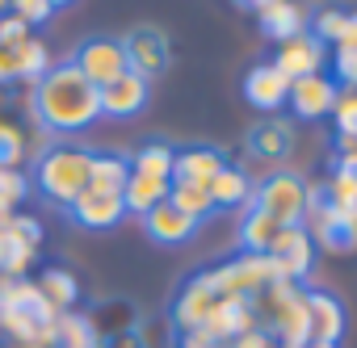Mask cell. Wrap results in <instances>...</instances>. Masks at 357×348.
<instances>
[{
    "mask_svg": "<svg viewBox=\"0 0 357 348\" xmlns=\"http://www.w3.org/2000/svg\"><path fill=\"white\" fill-rule=\"evenodd\" d=\"M30 113L43 134H80L101 118L97 88L72 68V59L51 63V72L30 84Z\"/></svg>",
    "mask_w": 357,
    "mask_h": 348,
    "instance_id": "obj_1",
    "label": "cell"
},
{
    "mask_svg": "<svg viewBox=\"0 0 357 348\" xmlns=\"http://www.w3.org/2000/svg\"><path fill=\"white\" fill-rule=\"evenodd\" d=\"M55 323H59V315L47 306V298L38 294V285L30 277H22V281L0 277V331L13 335V344L51 348Z\"/></svg>",
    "mask_w": 357,
    "mask_h": 348,
    "instance_id": "obj_2",
    "label": "cell"
},
{
    "mask_svg": "<svg viewBox=\"0 0 357 348\" xmlns=\"http://www.w3.org/2000/svg\"><path fill=\"white\" fill-rule=\"evenodd\" d=\"M89 168H93V151L76 147V143H51L34 155V177L30 189H38L47 202L55 206H72L84 189H89Z\"/></svg>",
    "mask_w": 357,
    "mask_h": 348,
    "instance_id": "obj_3",
    "label": "cell"
},
{
    "mask_svg": "<svg viewBox=\"0 0 357 348\" xmlns=\"http://www.w3.org/2000/svg\"><path fill=\"white\" fill-rule=\"evenodd\" d=\"M248 306H252L257 331L273 335L286 348H303L307 344V285H294V281L278 277L261 294H252Z\"/></svg>",
    "mask_w": 357,
    "mask_h": 348,
    "instance_id": "obj_4",
    "label": "cell"
},
{
    "mask_svg": "<svg viewBox=\"0 0 357 348\" xmlns=\"http://www.w3.org/2000/svg\"><path fill=\"white\" fill-rule=\"evenodd\" d=\"M307 181L298 177L294 168H278L269 172L265 181H257L252 189V206L265 210L278 227H303V214H307Z\"/></svg>",
    "mask_w": 357,
    "mask_h": 348,
    "instance_id": "obj_5",
    "label": "cell"
},
{
    "mask_svg": "<svg viewBox=\"0 0 357 348\" xmlns=\"http://www.w3.org/2000/svg\"><path fill=\"white\" fill-rule=\"evenodd\" d=\"M303 231L311 235L315 252H328V256H344V252H357V219L349 214H336L324 198V189H307V214H303Z\"/></svg>",
    "mask_w": 357,
    "mask_h": 348,
    "instance_id": "obj_6",
    "label": "cell"
},
{
    "mask_svg": "<svg viewBox=\"0 0 357 348\" xmlns=\"http://www.w3.org/2000/svg\"><path fill=\"white\" fill-rule=\"evenodd\" d=\"M206 277L219 290V298H244V302L252 294H261L269 281H278L269 256H257V252H240L236 260H223L219 269H206Z\"/></svg>",
    "mask_w": 357,
    "mask_h": 348,
    "instance_id": "obj_7",
    "label": "cell"
},
{
    "mask_svg": "<svg viewBox=\"0 0 357 348\" xmlns=\"http://www.w3.org/2000/svg\"><path fill=\"white\" fill-rule=\"evenodd\" d=\"M72 68H76L93 88H105V84H114L122 72H130V68H126L122 38H105V34L84 38V42L72 51Z\"/></svg>",
    "mask_w": 357,
    "mask_h": 348,
    "instance_id": "obj_8",
    "label": "cell"
},
{
    "mask_svg": "<svg viewBox=\"0 0 357 348\" xmlns=\"http://www.w3.org/2000/svg\"><path fill=\"white\" fill-rule=\"evenodd\" d=\"M265 256H269V264H273V273L282 281L303 285L307 273H311V264H315V244H311V235L303 227H282Z\"/></svg>",
    "mask_w": 357,
    "mask_h": 348,
    "instance_id": "obj_9",
    "label": "cell"
},
{
    "mask_svg": "<svg viewBox=\"0 0 357 348\" xmlns=\"http://www.w3.org/2000/svg\"><path fill=\"white\" fill-rule=\"evenodd\" d=\"M219 302H223V298H219V290L211 285L206 273L190 277V281L181 285V294H176V302H172V327H176V331H202V323L211 319V310H215Z\"/></svg>",
    "mask_w": 357,
    "mask_h": 348,
    "instance_id": "obj_10",
    "label": "cell"
},
{
    "mask_svg": "<svg viewBox=\"0 0 357 348\" xmlns=\"http://www.w3.org/2000/svg\"><path fill=\"white\" fill-rule=\"evenodd\" d=\"M122 51H126V68H130L135 76H143V80H155V76L168 68V59H172L168 38H164L155 26L130 30V34L122 38Z\"/></svg>",
    "mask_w": 357,
    "mask_h": 348,
    "instance_id": "obj_11",
    "label": "cell"
},
{
    "mask_svg": "<svg viewBox=\"0 0 357 348\" xmlns=\"http://www.w3.org/2000/svg\"><path fill=\"white\" fill-rule=\"evenodd\" d=\"M324 63H328V47H324L311 30H303V34L278 42V55H273V68H278L286 80L315 76V72H324Z\"/></svg>",
    "mask_w": 357,
    "mask_h": 348,
    "instance_id": "obj_12",
    "label": "cell"
},
{
    "mask_svg": "<svg viewBox=\"0 0 357 348\" xmlns=\"http://www.w3.org/2000/svg\"><path fill=\"white\" fill-rule=\"evenodd\" d=\"M97 101H101V118H135L143 113V105L151 101V80L135 76V72H122L114 84L97 88Z\"/></svg>",
    "mask_w": 357,
    "mask_h": 348,
    "instance_id": "obj_13",
    "label": "cell"
},
{
    "mask_svg": "<svg viewBox=\"0 0 357 348\" xmlns=\"http://www.w3.org/2000/svg\"><path fill=\"white\" fill-rule=\"evenodd\" d=\"M336 80L332 76H324V72H315V76H298V80H290V109H294V118H307V122H315V118H332V105H336Z\"/></svg>",
    "mask_w": 357,
    "mask_h": 348,
    "instance_id": "obj_14",
    "label": "cell"
},
{
    "mask_svg": "<svg viewBox=\"0 0 357 348\" xmlns=\"http://www.w3.org/2000/svg\"><path fill=\"white\" fill-rule=\"evenodd\" d=\"M223 168H227L223 151H215V147H181V151L172 155V185H198V189H206Z\"/></svg>",
    "mask_w": 357,
    "mask_h": 348,
    "instance_id": "obj_15",
    "label": "cell"
},
{
    "mask_svg": "<svg viewBox=\"0 0 357 348\" xmlns=\"http://www.w3.org/2000/svg\"><path fill=\"white\" fill-rule=\"evenodd\" d=\"M344 335V306L328 290H307V340L340 344Z\"/></svg>",
    "mask_w": 357,
    "mask_h": 348,
    "instance_id": "obj_16",
    "label": "cell"
},
{
    "mask_svg": "<svg viewBox=\"0 0 357 348\" xmlns=\"http://www.w3.org/2000/svg\"><path fill=\"white\" fill-rule=\"evenodd\" d=\"M244 97L261 109V113H278L286 101H290V80L273 68V63H257L248 76H244Z\"/></svg>",
    "mask_w": 357,
    "mask_h": 348,
    "instance_id": "obj_17",
    "label": "cell"
},
{
    "mask_svg": "<svg viewBox=\"0 0 357 348\" xmlns=\"http://www.w3.org/2000/svg\"><path fill=\"white\" fill-rule=\"evenodd\" d=\"M68 214H72L76 227L109 231V227H118V223L126 219V206H122V198H114V193H93V189H84V193L68 206Z\"/></svg>",
    "mask_w": 357,
    "mask_h": 348,
    "instance_id": "obj_18",
    "label": "cell"
},
{
    "mask_svg": "<svg viewBox=\"0 0 357 348\" xmlns=\"http://www.w3.org/2000/svg\"><path fill=\"white\" fill-rule=\"evenodd\" d=\"M198 227H202V223H194L190 214H181L172 202H160L155 210H147V214H143V231H147V239L168 244V248L190 244V239L198 235Z\"/></svg>",
    "mask_w": 357,
    "mask_h": 348,
    "instance_id": "obj_19",
    "label": "cell"
},
{
    "mask_svg": "<svg viewBox=\"0 0 357 348\" xmlns=\"http://www.w3.org/2000/svg\"><path fill=\"white\" fill-rule=\"evenodd\" d=\"M257 327V319H252V306L244 302V298H223L215 310H211V319L202 323V331L215 340V344H231L236 335H244V331H252Z\"/></svg>",
    "mask_w": 357,
    "mask_h": 348,
    "instance_id": "obj_20",
    "label": "cell"
},
{
    "mask_svg": "<svg viewBox=\"0 0 357 348\" xmlns=\"http://www.w3.org/2000/svg\"><path fill=\"white\" fill-rule=\"evenodd\" d=\"M290 147H294V134H290V122H282V118H265L248 134L252 159H265V164H282L290 155Z\"/></svg>",
    "mask_w": 357,
    "mask_h": 348,
    "instance_id": "obj_21",
    "label": "cell"
},
{
    "mask_svg": "<svg viewBox=\"0 0 357 348\" xmlns=\"http://www.w3.org/2000/svg\"><path fill=\"white\" fill-rule=\"evenodd\" d=\"M252 189H257V185L244 177V168H231V164L206 185L215 210H248V206H252Z\"/></svg>",
    "mask_w": 357,
    "mask_h": 348,
    "instance_id": "obj_22",
    "label": "cell"
},
{
    "mask_svg": "<svg viewBox=\"0 0 357 348\" xmlns=\"http://www.w3.org/2000/svg\"><path fill=\"white\" fill-rule=\"evenodd\" d=\"M34 285H38V294L47 298V306H51L55 315H68V310L80 302V281H76V273H68V269H59V264H47V269L34 277Z\"/></svg>",
    "mask_w": 357,
    "mask_h": 348,
    "instance_id": "obj_23",
    "label": "cell"
},
{
    "mask_svg": "<svg viewBox=\"0 0 357 348\" xmlns=\"http://www.w3.org/2000/svg\"><path fill=\"white\" fill-rule=\"evenodd\" d=\"M130 181V159L118 155V151H93V168H89V189L93 193H114L122 198Z\"/></svg>",
    "mask_w": 357,
    "mask_h": 348,
    "instance_id": "obj_24",
    "label": "cell"
},
{
    "mask_svg": "<svg viewBox=\"0 0 357 348\" xmlns=\"http://www.w3.org/2000/svg\"><path fill=\"white\" fill-rule=\"evenodd\" d=\"M168 189H172V181H155V177H143V172H130V181L122 189V206H126V214L143 219L147 210L168 202Z\"/></svg>",
    "mask_w": 357,
    "mask_h": 348,
    "instance_id": "obj_25",
    "label": "cell"
},
{
    "mask_svg": "<svg viewBox=\"0 0 357 348\" xmlns=\"http://www.w3.org/2000/svg\"><path fill=\"white\" fill-rule=\"evenodd\" d=\"M257 17H261V30L273 42H286V38L303 34V9H298V0H269L265 9H257Z\"/></svg>",
    "mask_w": 357,
    "mask_h": 348,
    "instance_id": "obj_26",
    "label": "cell"
},
{
    "mask_svg": "<svg viewBox=\"0 0 357 348\" xmlns=\"http://www.w3.org/2000/svg\"><path fill=\"white\" fill-rule=\"evenodd\" d=\"M278 231H282V227H278L265 210H257V206L240 210V248H244V252L265 256V252H269V244L278 239Z\"/></svg>",
    "mask_w": 357,
    "mask_h": 348,
    "instance_id": "obj_27",
    "label": "cell"
},
{
    "mask_svg": "<svg viewBox=\"0 0 357 348\" xmlns=\"http://www.w3.org/2000/svg\"><path fill=\"white\" fill-rule=\"evenodd\" d=\"M51 348H101V331H97L93 319L68 310V315H59V323H55V344H51Z\"/></svg>",
    "mask_w": 357,
    "mask_h": 348,
    "instance_id": "obj_28",
    "label": "cell"
},
{
    "mask_svg": "<svg viewBox=\"0 0 357 348\" xmlns=\"http://www.w3.org/2000/svg\"><path fill=\"white\" fill-rule=\"evenodd\" d=\"M172 147L168 143H143L135 155H130V172H143V177H155V181H172Z\"/></svg>",
    "mask_w": 357,
    "mask_h": 348,
    "instance_id": "obj_29",
    "label": "cell"
},
{
    "mask_svg": "<svg viewBox=\"0 0 357 348\" xmlns=\"http://www.w3.org/2000/svg\"><path fill=\"white\" fill-rule=\"evenodd\" d=\"M26 151H30V143H26L22 122H13L9 113H0V168H22Z\"/></svg>",
    "mask_w": 357,
    "mask_h": 348,
    "instance_id": "obj_30",
    "label": "cell"
},
{
    "mask_svg": "<svg viewBox=\"0 0 357 348\" xmlns=\"http://www.w3.org/2000/svg\"><path fill=\"white\" fill-rule=\"evenodd\" d=\"M168 202L181 210V214H190L194 223H206L211 214H219L215 202H211V193L198 189V185H172V189H168Z\"/></svg>",
    "mask_w": 357,
    "mask_h": 348,
    "instance_id": "obj_31",
    "label": "cell"
},
{
    "mask_svg": "<svg viewBox=\"0 0 357 348\" xmlns=\"http://www.w3.org/2000/svg\"><path fill=\"white\" fill-rule=\"evenodd\" d=\"M26 193H30V177H26V172L22 168H0V206H5V210H22Z\"/></svg>",
    "mask_w": 357,
    "mask_h": 348,
    "instance_id": "obj_32",
    "label": "cell"
},
{
    "mask_svg": "<svg viewBox=\"0 0 357 348\" xmlns=\"http://www.w3.org/2000/svg\"><path fill=\"white\" fill-rule=\"evenodd\" d=\"M344 22H349V13H340V9H319V13H315V22H311V34H315L324 47H328V42H340Z\"/></svg>",
    "mask_w": 357,
    "mask_h": 348,
    "instance_id": "obj_33",
    "label": "cell"
},
{
    "mask_svg": "<svg viewBox=\"0 0 357 348\" xmlns=\"http://www.w3.org/2000/svg\"><path fill=\"white\" fill-rule=\"evenodd\" d=\"M332 122L340 134H357V88H340L332 105Z\"/></svg>",
    "mask_w": 357,
    "mask_h": 348,
    "instance_id": "obj_34",
    "label": "cell"
},
{
    "mask_svg": "<svg viewBox=\"0 0 357 348\" xmlns=\"http://www.w3.org/2000/svg\"><path fill=\"white\" fill-rule=\"evenodd\" d=\"M9 13L17 17V22H26L30 30H38L43 22H51V5H47V0H9Z\"/></svg>",
    "mask_w": 357,
    "mask_h": 348,
    "instance_id": "obj_35",
    "label": "cell"
},
{
    "mask_svg": "<svg viewBox=\"0 0 357 348\" xmlns=\"http://www.w3.org/2000/svg\"><path fill=\"white\" fill-rule=\"evenodd\" d=\"M26 38H34V30L26 22H17L13 13H0V47H17Z\"/></svg>",
    "mask_w": 357,
    "mask_h": 348,
    "instance_id": "obj_36",
    "label": "cell"
},
{
    "mask_svg": "<svg viewBox=\"0 0 357 348\" xmlns=\"http://www.w3.org/2000/svg\"><path fill=\"white\" fill-rule=\"evenodd\" d=\"M336 80L344 88H357V47H336Z\"/></svg>",
    "mask_w": 357,
    "mask_h": 348,
    "instance_id": "obj_37",
    "label": "cell"
},
{
    "mask_svg": "<svg viewBox=\"0 0 357 348\" xmlns=\"http://www.w3.org/2000/svg\"><path fill=\"white\" fill-rule=\"evenodd\" d=\"M227 348H286V344H278L273 335H265V331H257V327H252V331L236 335V340H231Z\"/></svg>",
    "mask_w": 357,
    "mask_h": 348,
    "instance_id": "obj_38",
    "label": "cell"
},
{
    "mask_svg": "<svg viewBox=\"0 0 357 348\" xmlns=\"http://www.w3.org/2000/svg\"><path fill=\"white\" fill-rule=\"evenodd\" d=\"M101 348H147V340L139 331H109L101 340Z\"/></svg>",
    "mask_w": 357,
    "mask_h": 348,
    "instance_id": "obj_39",
    "label": "cell"
},
{
    "mask_svg": "<svg viewBox=\"0 0 357 348\" xmlns=\"http://www.w3.org/2000/svg\"><path fill=\"white\" fill-rule=\"evenodd\" d=\"M176 348H223V344H215L206 331H181L176 335Z\"/></svg>",
    "mask_w": 357,
    "mask_h": 348,
    "instance_id": "obj_40",
    "label": "cell"
},
{
    "mask_svg": "<svg viewBox=\"0 0 357 348\" xmlns=\"http://www.w3.org/2000/svg\"><path fill=\"white\" fill-rule=\"evenodd\" d=\"M336 172H349V177H357V151H336Z\"/></svg>",
    "mask_w": 357,
    "mask_h": 348,
    "instance_id": "obj_41",
    "label": "cell"
},
{
    "mask_svg": "<svg viewBox=\"0 0 357 348\" xmlns=\"http://www.w3.org/2000/svg\"><path fill=\"white\" fill-rule=\"evenodd\" d=\"M336 47H357V13H349L344 34H340V42H336Z\"/></svg>",
    "mask_w": 357,
    "mask_h": 348,
    "instance_id": "obj_42",
    "label": "cell"
},
{
    "mask_svg": "<svg viewBox=\"0 0 357 348\" xmlns=\"http://www.w3.org/2000/svg\"><path fill=\"white\" fill-rule=\"evenodd\" d=\"M303 348H340V344H328V340H307Z\"/></svg>",
    "mask_w": 357,
    "mask_h": 348,
    "instance_id": "obj_43",
    "label": "cell"
},
{
    "mask_svg": "<svg viewBox=\"0 0 357 348\" xmlns=\"http://www.w3.org/2000/svg\"><path fill=\"white\" fill-rule=\"evenodd\" d=\"M51 9H68V5H76V0H47Z\"/></svg>",
    "mask_w": 357,
    "mask_h": 348,
    "instance_id": "obj_44",
    "label": "cell"
},
{
    "mask_svg": "<svg viewBox=\"0 0 357 348\" xmlns=\"http://www.w3.org/2000/svg\"><path fill=\"white\" fill-rule=\"evenodd\" d=\"M240 5H248V9H265L269 0H240Z\"/></svg>",
    "mask_w": 357,
    "mask_h": 348,
    "instance_id": "obj_45",
    "label": "cell"
},
{
    "mask_svg": "<svg viewBox=\"0 0 357 348\" xmlns=\"http://www.w3.org/2000/svg\"><path fill=\"white\" fill-rule=\"evenodd\" d=\"M0 13H9V0H0Z\"/></svg>",
    "mask_w": 357,
    "mask_h": 348,
    "instance_id": "obj_46",
    "label": "cell"
}]
</instances>
